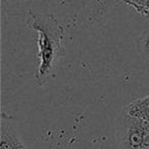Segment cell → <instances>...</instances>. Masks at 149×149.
Instances as JSON below:
<instances>
[{
    "instance_id": "obj_1",
    "label": "cell",
    "mask_w": 149,
    "mask_h": 149,
    "mask_svg": "<svg viewBox=\"0 0 149 149\" xmlns=\"http://www.w3.org/2000/svg\"><path fill=\"white\" fill-rule=\"evenodd\" d=\"M27 26L38 33V58L39 66L35 79L42 85L54 74L58 60L66 55L64 46V29L51 13H40L31 8L27 13Z\"/></svg>"
},
{
    "instance_id": "obj_2",
    "label": "cell",
    "mask_w": 149,
    "mask_h": 149,
    "mask_svg": "<svg viewBox=\"0 0 149 149\" xmlns=\"http://www.w3.org/2000/svg\"><path fill=\"white\" fill-rule=\"evenodd\" d=\"M117 132L119 149L149 148V122L132 117L123 111L117 120Z\"/></svg>"
},
{
    "instance_id": "obj_3",
    "label": "cell",
    "mask_w": 149,
    "mask_h": 149,
    "mask_svg": "<svg viewBox=\"0 0 149 149\" xmlns=\"http://www.w3.org/2000/svg\"><path fill=\"white\" fill-rule=\"evenodd\" d=\"M124 112L132 117L149 122V94L130 102L124 108Z\"/></svg>"
},
{
    "instance_id": "obj_4",
    "label": "cell",
    "mask_w": 149,
    "mask_h": 149,
    "mask_svg": "<svg viewBox=\"0 0 149 149\" xmlns=\"http://www.w3.org/2000/svg\"><path fill=\"white\" fill-rule=\"evenodd\" d=\"M0 149H26V147L13 132L9 130L4 131L2 129L1 138H0Z\"/></svg>"
},
{
    "instance_id": "obj_5",
    "label": "cell",
    "mask_w": 149,
    "mask_h": 149,
    "mask_svg": "<svg viewBox=\"0 0 149 149\" xmlns=\"http://www.w3.org/2000/svg\"><path fill=\"white\" fill-rule=\"evenodd\" d=\"M121 1L133 7L140 15L149 19V0H121Z\"/></svg>"
},
{
    "instance_id": "obj_6",
    "label": "cell",
    "mask_w": 149,
    "mask_h": 149,
    "mask_svg": "<svg viewBox=\"0 0 149 149\" xmlns=\"http://www.w3.org/2000/svg\"><path fill=\"white\" fill-rule=\"evenodd\" d=\"M138 50L141 57L149 62V29L140 35L138 40Z\"/></svg>"
}]
</instances>
